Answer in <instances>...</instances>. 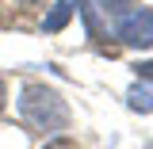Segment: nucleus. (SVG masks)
Here are the masks:
<instances>
[{
  "label": "nucleus",
  "instance_id": "obj_1",
  "mask_svg": "<svg viewBox=\"0 0 153 149\" xmlns=\"http://www.w3.org/2000/svg\"><path fill=\"white\" fill-rule=\"evenodd\" d=\"M19 119L31 134H54V130L69 126V103L57 88L31 80L19 92Z\"/></svg>",
  "mask_w": 153,
  "mask_h": 149
},
{
  "label": "nucleus",
  "instance_id": "obj_2",
  "mask_svg": "<svg viewBox=\"0 0 153 149\" xmlns=\"http://www.w3.org/2000/svg\"><path fill=\"white\" fill-rule=\"evenodd\" d=\"M115 38H119L123 46L146 50L153 42V12L149 8H130V12H123L119 23H115Z\"/></svg>",
  "mask_w": 153,
  "mask_h": 149
},
{
  "label": "nucleus",
  "instance_id": "obj_3",
  "mask_svg": "<svg viewBox=\"0 0 153 149\" xmlns=\"http://www.w3.org/2000/svg\"><path fill=\"white\" fill-rule=\"evenodd\" d=\"M73 0H57L54 8H50V12H46V19H42V31H46V35H57V31H65V27H69V19H73Z\"/></svg>",
  "mask_w": 153,
  "mask_h": 149
},
{
  "label": "nucleus",
  "instance_id": "obj_4",
  "mask_svg": "<svg viewBox=\"0 0 153 149\" xmlns=\"http://www.w3.org/2000/svg\"><path fill=\"white\" fill-rule=\"evenodd\" d=\"M126 103H130V111H153V88L149 84H134L130 92H126Z\"/></svg>",
  "mask_w": 153,
  "mask_h": 149
},
{
  "label": "nucleus",
  "instance_id": "obj_5",
  "mask_svg": "<svg viewBox=\"0 0 153 149\" xmlns=\"http://www.w3.org/2000/svg\"><path fill=\"white\" fill-rule=\"evenodd\" d=\"M134 73H138V80L153 84V61H138V65H134Z\"/></svg>",
  "mask_w": 153,
  "mask_h": 149
},
{
  "label": "nucleus",
  "instance_id": "obj_6",
  "mask_svg": "<svg viewBox=\"0 0 153 149\" xmlns=\"http://www.w3.org/2000/svg\"><path fill=\"white\" fill-rule=\"evenodd\" d=\"M42 149H80V145H76L73 138H50V142H46Z\"/></svg>",
  "mask_w": 153,
  "mask_h": 149
},
{
  "label": "nucleus",
  "instance_id": "obj_7",
  "mask_svg": "<svg viewBox=\"0 0 153 149\" xmlns=\"http://www.w3.org/2000/svg\"><path fill=\"white\" fill-rule=\"evenodd\" d=\"M96 4H100L103 12H123V8H130L134 0H96Z\"/></svg>",
  "mask_w": 153,
  "mask_h": 149
},
{
  "label": "nucleus",
  "instance_id": "obj_8",
  "mask_svg": "<svg viewBox=\"0 0 153 149\" xmlns=\"http://www.w3.org/2000/svg\"><path fill=\"white\" fill-rule=\"evenodd\" d=\"M4 99H8V88H4V80H0V111H4Z\"/></svg>",
  "mask_w": 153,
  "mask_h": 149
},
{
  "label": "nucleus",
  "instance_id": "obj_9",
  "mask_svg": "<svg viewBox=\"0 0 153 149\" xmlns=\"http://www.w3.org/2000/svg\"><path fill=\"white\" fill-rule=\"evenodd\" d=\"M146 149H153V142H149V145H146Z\"/></svg>",
  "mask_w": 153,
  "mask_h": 149
}]
</instances>
